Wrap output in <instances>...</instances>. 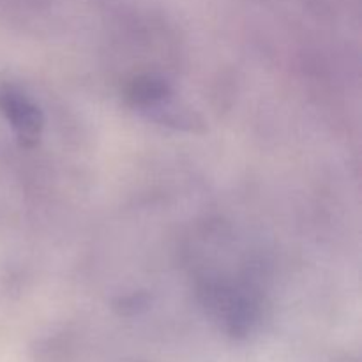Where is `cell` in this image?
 Listing matches in <instances>:
<instances>
[{"instance_id": "2", "label": "cell", "mask_w": 362, "mask_h": 362, "mask_svg": "<svg viewBox=\"0 0 362 362\" xmlns=\"http://www.w3.org/2000/svg\"><path fill=\"white\" fill-rule=\"evenodd\" d=\"M166 94V85L163 81L152 80V78H145V80H138L133 85L131 90V98L138 105H154V103L161 101Z\"/></svg>"}, {"instance_id": "1", "label": "cell", "mask_w": 362, "mask_h": 362, "mask_svg": "<svg viewBox=\"0 0 362 362\" xmlns=\"http://www.w3.org/2000/svg\"><path fill=\"white\" fill-rule=\"evenodd\" d=\"M0 110L20 140L27 144L37 140L42 129L41 112L23 92L9 85L0 88Z\"/></svg>"}]
</instances>
